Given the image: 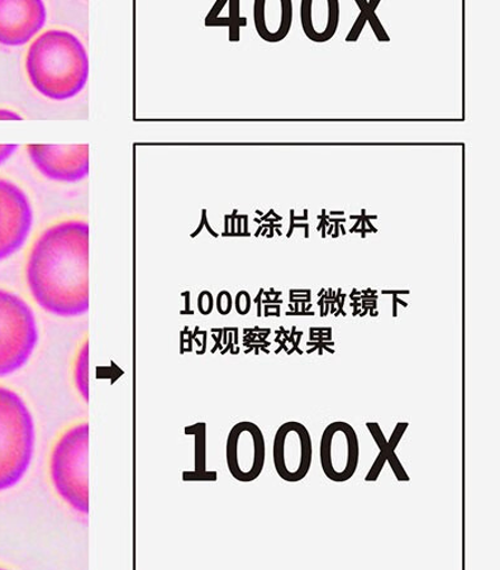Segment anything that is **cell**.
<instances>
[{
    "mask_svg": "<svg viewBox=\"0 0 500 570\" xmlns=\"http://www.w3.org/2000/svg\"><path fill=\"white\" fill-rule=\"evenodd\" d=\"M409 422H398L391 439L386 440L381 425L378 422H367L366 428L372 434L379 450L378 458L374 464L370 468V471L365 478L366 482H376L378 478L381 476L385 463L391 465L393 473L396 476L398 482H410V475L406 474L400 459H398L395 449L400 445L402 438L409 429Z\"/></svg>",
    "mask_w": 500,
    "mask_h": 570,
    "instance_id": "12",
    "label": "cell"
},
{
    "mask_svg": "<svg viewBox=\"0 0 500 570\" xmlns=\"http://www.w3.org/2000/svg\"><path fill=\"white\" fill-rule=\"evenodd\" d=\"M249 305H252V299L247 293H239L237 298V311L239 314L246 315L249 311Z\"/></svg>",
    "mask_w": 500,
    "mask_h": 570,
    "instance_id": "18",
    "label": "cell"
},
{
    "mask_svg": "<svg viewBox=\"0 0 500 570\" xmlns=\"http://www.w3.org/2000/svg\"><path fill=\"white\" fill-rule=\"evenodd\" d=\"M282 23L274 36V42H280L288 36L292 27L293 7L292 0H282Z\"/></svg>",
    "mask_w": 500,
    "mask_h": 570,
    "instance_id": "15",
    "label": "cell"
},
{
    "mask_svg": "<svg viewBox=\"0 0 500 570\" xmlns=\"http://www.w3.org/2000/svg\"><path fill=\"white\" fill-rule=\"evenodd\" d=\"M39 340V325L29 303L0 288V379L22 370Z\"/></svg>",
    "mask_w": 500,
    "mask_h": 570,
    "instance_id": "5",
    "label": "cell"
},
{
    "mask_svg": "<svg viewBox=\"0 0 500 570\" xmlns=\"http://www.w3.org/2000/svg\"><path fill=\"white\" fill-rule=\"evenodd\" d=\"M226 461L234 480L249 483L262 475L266 461L263 431L254 422H238L231 429L226 444Z\"/></svg>",
    "mask_w": 500,
    "mask_h": 570,
    "instance_id": "9",
    "label": "cell"
},
{
    "mask_svg": "<svg viewBox=\"0 0 500 570\" xmlns=\"http://www.w3.org/2000/svg\"><path fill=\"white\" fill-rule=\"evenodd\" d=\"M26 72L32 87L45 98L59 102L76 98L88 85V51L70 31H45L27 51Z\"/></svg>",
    "mask_w": 500,
    "mask_h": 570,
    "instance_id": "2",
    "label": "cell"
},
{
    "mask_svg": "<svg viewBox=\"0 0 500 570\" xmlns=\"http://www.w3.org/2000/svg\"><path fill=\"white\" fill-rule=\"evenodd\" d=\"M333 227H335V226L330 225V229H329V234H330V235L332 234V229H333Z\"/></svg>",
    "mask_w": 500,
    "mask_h": 570,
    "instance_id": "25",
    "label": "cell"
},
{
    "mask_svg": "<svg viewBox=\"0 0 500 570\" xmlns=\"http://www.w3.org/2000/svg\"><path fill=\"white\" fill-rule=\"evenodd\" d=\"M89 425L81 422L65 431L50 456V476L55 491L72 510L89 512Z\"/></svg>",
    "mask_w": 500,
    "mask_h": 570,
    "instance_id": "4",
    "label": "cell"
},
{
    "mask_svg": "<svg viewBox=\"0 0 500 570\" xmlns=\"http://www.w3.org/2000/svg\"><path fill=\"white\" fill-rule=\"evenodd\" d=\"M294 216H295L294 209H291V227H290L288 234H286V237H288V238H291L293 235Z\"/></svg>",
    "mask_w": 500,
    "mask_h": 570,
    "instance_id": "22",
    "label": "cell"
},
{
    "mask_svg": "<svg viewBox=\"0 0 500 570\" xmlns=\"http://www.w3.org/2000/svg\"><path fill=\"white\" fill-rule=\"evenodd\" d=\"M331 216H345V213H331Z\"/></svg>",
    "mask_w": 500,
    "mask_h": 570,
    "instance_id": "23",
    "label": "cell"
},
{
    "mask_svg": "<svg viewBox=\"0 0 500 570\" xmlns=\"http://www.w3.org/2000/svg\"><path fill=\"white\" fill-rule=\"evenodd\" d=\"M356 3L360 8L361 14L366 18V22L372 26L373 31L375 32L378 40L381 42H389V36L386 35L384 27L375 14V9L369 6L367 0H356Z\"/></svg>",
    "mask_w": 500,
    "mask_h": 570,
    "instance_id": "14",
    "label": "cell"
},
{
    "mask_svg": "<svg viewBox=\"0 0 500 570\" xmlns=\"http://www.w3.org/2000/svg\"><path fill=\"white\" fill-rule=\"evenodd\" d=\"M33 223L29 195L17 183L0 178V262L22 249Z\"/></svg>",
    "mask_w": 500,
    "mask_h": 570,
    "instance_id": "6",
    "label": "cell"
},
{
    "mask_svg": "<svg viewBox=\"0 0 500 570\" xmlns=\"http://www.w3.org/2000/svg\"><path fill=\"white\" fill-rule=\"evenodd\" d=\"M73 383L81 395V399L86 402L89 401V344L85 343L80 347V351L73 364Z\"/></svg>",
    "mask_w": 500,
    "mask_h": 570,
    "instance_id": "13",
    "label": "cell"
},
{
    "mask_svg": "<svg viewBox=\"0 0 500 570\" xmlns=\"http://www.w3.org/2000/svg\"><path fill=\"white\" fill-rule=\"evenodd\" d=\"M302 336H303V333H298V337H296V342L293 345V351L288 352V355H291L294 351L298 352L300 354H303V352L300 351V348H298Z\"/></svg>",
    "mask_w": 500,
    "mask_h": 570,
    "instance_id": "21",
    "label": "cell"
},
{
    "mask_svg": "<svg viewBox=\"0 0 500 570\" xmlns=\"http://www.w3.org/2000/svg\"><path fill=\"white\" fill-rule=\"evenodd\" d=\"M27 154L42 177L79 183L89 176V145H29Z\"/></svg>",
    "mask_w": 500,
    "mask_h": 570,
    "instance_id": "10",
    "label": "cell"
},
{
    "mask_svg": "<svg viewBox=\"0 0 500 570\" xmlns=\"http://www.w3.org/2000/svg\"><path fill=\"white\" fill-rule=\"evenodd\" d=\"M0 570H9V569H6V568L0 567Z\"/></svg>",
    "mask_w": 500,
    "mask_h": 570,
    "instance_id": "26",
    "label": "cell"
},
{
    "mask_svg": "<svg viewBox=\"0 0 500 570\" xmlns=\"http://www.w3.org/2000/svg\"><path fill=\"white\" fill-rule=\"evenodd\" d=\"M320 462L330 481H350L360 462V443L355 429L345 421L332 422L324 429L320 441Z\"/></svg>",
    "mask_w": 500,
    "mask_h": 570,
    "instance_id": "7",
    "label": "cell"
},
{
    "mask_svg": "<svg viewBox=\"0 0 500 570\" xmlns=\"http://www.w3.org/2000/svg\"><path fill=\"white\" fill-rule=\"evenodd\" d=\"M286 316H314V312H286Z\"/></svg>",
    "mask_w": 500,
    "mask_h": 570,
    "instance_id": "20",
    "label": "cell"
},
{
    "mask_svg": "<svg viewBox=\"0 0 500 570\" xmlns=\"http://www.w3.org/2000/svg\"><path fill=\"white\" fill-rule=\"evenodd\" d=\"M35 449L36 425L29 406L17 392L0 387V492L23 480Z\"/></svg>",
    "mask_w": 500,
    "mask_h": 570,
    "instance_id": "3",
    "label": "cell"
},
{
    "mask_svg": "<svg viewBox=\"0 0 500 570\" xmlns=\"http://www.w3.org/2000/svg\"><path fill=\"white\" fill-rule=\"evenodd\" d=\"M23 117L16 110L0 108V121H22Z\"/></svg>",
    "mask_w": 500,
    "mask_h": 570,
    "instance_id": "19",
    "label": "cell"
},
{
    "mask_svg": "<svg viewBox=\"0 0 500 570\" xmlns=\"http://www.w3.org/2000/svg\"><path fill=\"white\" fill-rule=\"evenodd\" d=\"M366 24V18L360 13L356 23L353 27V30L350 31L346 42H355L357 41L361 32H363L364 27Z\"/></svg>",
    "mask_w": 500,
    "mask_h": 570,
    "instance_id": "16",
    "label": "cell"
},
{
    "mask_svg": "<svg viewBox=\"0 0 500 570\" xmlns=\"http://www.w3.org/2000/svg\"><path fill=\"white\" fill-rule=\"evenodd\" d=\"M48 21L42 0H0V45L20 48L31 42Z\"/></svg>",
    "mask_w": 500,
    "mask_h": 570,
    "instance_id": "11",
    "label": "cell"
},
{
    "mask_svg": "<svg viewBox=\"0 0 500 570\" xmlns=\"http://www.w3.org/2000/svg\"><path fill=\"white\" fill-rule=\"evenodd\" d=\"M26 282L37 305L62 318L89 311V225L67 219L36 238L26 264Z\"/></svg>",
    "mask_w": 500,
    "mask_h": 570,
    "instance_id": "1",
    "label": "cell"
},
{
    "mask_svg": "<svg viewBox=\"0 0 500 570\" xmlns=\"http://www.w3.org/2000/svg\"><path fill=\"white\" fill-rule=\"evenodd\" d=\"M20 149L18 145H0V167Z\"/></svg>",
    "mask_w": 500,
    "mask_h": 570,
    "instance_id": "17",
    "label": "cell"
},
{
    "mask_svg": "<svg viewBox=\"0 0 500 570\" xmlns=\"http://www.w3.org/2000/svg\"><path fill=\"white\" fill-rule=\"evenodd\" d=\"M340 229L342 232V235H346L345 226L340 225Z\"/></svg>",
    "mask_w": 500,
    "mask_h": 570,
    "instance_id": "24",
    "label": "cell"
},
{
    "mask_svg": "<svg viewBox=\"0 0 500 570\" xmlns=\"http://www.w3.org/2000/svg\"><path fill=\"white\" fill-rule=\"evenodd\" d=\"M273 461L275 471L283 481H303L313 462V443L308 429L296 421L281 425L274 436Z\"/></svg>",
    "mask_w": 500,
    "mask_h": 570,
    "instance_id": "8",
    "label": "cell"
}]
</instances>
